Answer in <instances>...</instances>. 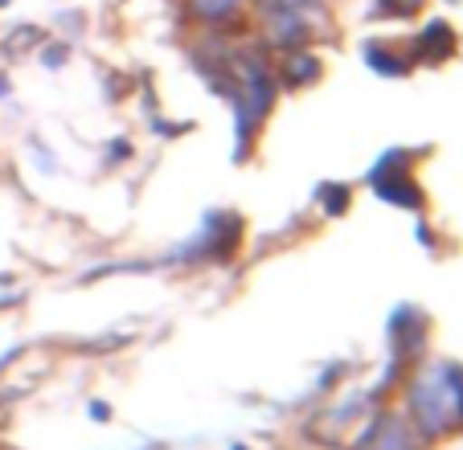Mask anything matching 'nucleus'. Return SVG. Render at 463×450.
<instances>
[{
	"label": "nucleus",
	"mask_w": 463,
	"mask_h": 450,
	"mask_svg": "<svg viewBox=\"0 0 463 450\" xmlns=\"http://www.w3.org/2000/svg\"><path fill=\"white\" fill-rule=\"evenodd\" d=\"M197 5V13H202L205 21H218V17H226L230 9H234L238 0H193Z\"/></svg>",
	"instance_id": "obj_6"
},
{
	"label": "nucleus",
	"mask_w": 463,
	"mask_h": 450,
	"mask_svg": "<svg viewBox=\"0 0 463 450\" xmlns=\"http://www.w3.org/2000/svg\"><path fill=\"white\" fill-rule=\"evenodd\" d=\"M5 98H13V82H9V74L0 70V103H5Z\"/></svg>",
	"instance_id": "obj_7"
},
{
	"label": "nucleus",
	"mask_w": 463,
	"mask_h": 450,
	"mask_svg": "<svg viewBox=\"0 0 463 450\" xmlns=\"http://www.w3.org/2000/svg\"><path fill=\"white\" fill-rule=\"evenodd\" d=\"M414 50L422 53V58H447V53L455 50V33H451V25H443V21H430L427 29L419 33V45Z\"/></svg>",
	"instance_id": "obj_2"
},
{
	"label": "nucleus",
	"mask_w": 463,
	"mask_h": 450,
	"mask_svg": "<svg viewBox=\"0 0 463 450\" xmlns=\"http://www.w3.org/2000/svg\"><path fill=\"white\" fill-rule=\"evenodd\" d=\"M42 42H45V29L42 25L17 21V25L5 29V37H0V53H5V58H25V53L37 50Z\"/></svg>",
	"instance_id": "obj_1"
},
{
	"label": "nucleus",
	"mask_w": 463,
	"mask_h": 450,
	"mask_svg": "<svg viewBox=\"0 0 463 450\" xmlns=\"http://www.w3.org/2000/svg\"><path fill=\"white\" fill-rule=\"evenodd\" d=\"M283 79H288L291 87H299V79H316V61L307 58V53H299V61H291V66L283 70Z\"/></svg>",
	"instance_id": "obj_5"
},
{
	"label": "nucleus",
	"mask_w": 463,
	"mask_h": 450,
	"mask_svg": "<svg viewBox=\"0 0 463 450\" xmlns=\"http://www.w3.org/2000/svg\"><path fill=\"white\" fill-rule=\"evenodd\" d=\"M29 160H33L37 164V173H58V156H53L50 152V144H45V139H37V136H29Z\"/></svg>",
	"instance_id": "obj_3"
},
{
	"label": "nucleus",
	"mask_w": 463,
	"mask_h": 450,
	"mask_svg": "<svg viewBox=\"0 0 463 450\" xmlns=\"http://www.w3.org/2000/svg\"><path fill=\"white\" fill-rule=\"evenodd\" d=\"M5 5H9V0H0V9H5Z\"/></svg>",
	"instance_id": "obj_8"
},
{
	"label": "nucleus",
	"mask_w": 463,
	"mask_h": 450,
	"mask_svg": "<svg viewBox=\"0 0 463 450\" xmlns=\"http://www.w3.org/2000/svg\"><path fill=\"white\" fill-rule=\"evenodd\" d=\"M37 50H42V53H37V58H42V66H50V70H61L66 61H71V45H61V42H50V45L42 42Z\"/></svg>",
	"instance_id": "obj_4"
}]
</instances>
